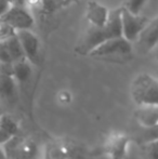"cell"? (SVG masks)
I'll return each instance as SVG.
<instances>
[{
    "label": "cell",
    "instance_id": "cell-1",
    "mask_svg": "<svg viewBox=\"0 0 158 159\" xmlns=\"http://www.w3.org/2000/svg\"><path fill=\"white\" fill-rule=\"evenodd\" d=\"M121 36V23H120V8L110 11V16L106 24L102 27L90 26L82 37L80 43L75 49L78 54L88 55L95 47L105 40Z\"/></svg>",
    "mask_w": 158,
    "mask_h": 159
},
{
    "label": "cell",
    "instance_id": "cell-2",
    "mask_svg": "<svg viewBox=\"0 0 158 159\" xmlns=\"http://www.w3.org/2000/svg\"><path fill=\"white\" fill-rule=\"evenodd\" d=\"M132 43L122 36L105 40L90 51L88 57L111 62H127L132 57Z\"/></svg>",
    "mask_w": 158,
    "mask_h": 159
},
{
    "label": "cell",
    "instance_id": "cell-3",
    "mask_svg": "<svg viewBox=\"0 0 158 159\" xmlns=\"http://www.w3.org/2000/svg\"><path fill=\"white\" fill-rule=\"evenodd\" d=\"M131 98L139 106L158 105V81L150 74H139L131 82Z\"/></svg>",
    "mask_w": 158,
    "mask_h": 159
},
{
    "label": "cell",
    "instance_id": "cell-4",
    "mask_svg": "<svg viewBox=\"0 0 158 159\" xmlns=\"http://www.w3.org/2000/svg\"><path fill=\"white\" fill-rule=\"evenodd\" d=\"M7 159H38L39 148L34 140L22 135H13L2 145Z\"/></svg>",
    "mask_w": 158,
    "mask_h": 159
},
{
    "label": "cell",
    "instance_id": "cell-5",
    "mask_svg": "<svg viewBox=\"0 0 158 159\" xmlns=\"http://www.w3.org/2000/svg\"><path fill=\"white\" fill-rule=\"evenodd\" d=\"M84 151L81 145L70 139H57L49 143L44 159H84Z\"/></svg>",
    "mask_w": 158,
    "mask_h": 159
},
{
    "label": "cell",
    "instance_id": "cell-6",
    "mask_svg": "<svg viewBox=\"0 0 158 159\" xmlns=\"http://www.w3.org/2000/svg\"><path fill=\"white\" fill-rule=\"evenodd\" d=\"M0 22L10 26L14 32L22 30H30L34 26L35 20L33 15L21 4L13 3L0 16Z\"/></svg>",
    "mask_w": 158,
    "mask_h": 159
},
{
    "label": "cell",
    "instance_id": "cell-7",
    "mask_svg": "<svg viewBox=\"0 0 158 159\" xmlns=\"http://www.w3.org/2000/svg\"><path fill=\"white\" fill-rule=\"evenodd\" d=\"M151 19L140 14H132L124 8H120V23H121V36L130 41H135L139 34L147 25Z\"/></svg>",
    "mask_w": 158,
    "mask_h": 159
},
{
    "label": "cell",
    "instance_id": "cell-8",
    "mask_svg": "<svg viewBox=\"0 0 158 159\" xmlns=\"http://www.w3.org/2000/svg\"><path fill=\"white\" fill-rule=\"evenodd\" d=\"M130 142V136L124 132H111L103 143V152L110 159H126Z\"/></svg>",
    "mask_w": 158,
    "mask_h": 159
},
{
    "label": "cell",
    "instance_id": "cell-9",
    "mask_svg": "<svg viewBox=\"0 0 158 159\" xmlns=\"http://www.w3.org/2000/svg\"><path fill=\"white\" fill-rule=\"evenodd\" d=\"M17 40L21 44L24 57L32 65L40 63V42L39 39L30 30H22L15 32Z\"/></svg>",
    "mask_w": 158,
    "mask_h": 159
},
{
    "label": "cell",
    "instance_id": "cell-10",
    "mask_svg": "<svg viewBox=\"0 0 158 159\" xmlns=\"http://www.w3.org/2000/svg\"><path fill=\"white\" fill-rule=\"evenodd\" d=\"M23 59L25 57L15 34L0 40V64H12Z\"/></svg>",
    "mask_w": 158,
    "mask_h": 159
},
{
    "label": "cell",
    "instance_id": "cell-11",
    "mask_svg": "<svg viewBox=\"0 0 158 159\" xmlns=\"http://www.w3.org/2000/svg\"><path fill=\"white\" fill-rule=\"evenodd\" d=\"M17 84L11 73V64H0V98L13 101L16 98Z\"/></svg>",
    "mask_w": 158,
    "mask_h": 159
},
{
    "label": "cell",
    "instance_id": "cell-12",
    "mask_svg": "<svg viewBox=\"0 0 158 159\" xmlns=\"http://www.w3.org/2000/svg\"><path fill=\"white\" fill-rule=\"evenodd\" d=\"M110 16V10L103 4L90 0L87 2L86 7V19L89 23V26L102 27L106 24Z\"/></svg>",
    "mask_w": 158,
    "mask_h": 159
},
{
    "label": "cell",
    "instance_id": "cell-13",
    "mask_svg": "<svg viewBox=\"0 0 158 159\" xmlns=\"http://www.w3.org/2000/svg\"><path fill=\"white\" fill-rule=\"evenodd\" d=\"M135 41L145 49L146 52H151L157 47L158 43V19H151L147 25L139 34Z\"/></svg>",
    "mask_w": 158,
    "mask_h": 159
},
{
    "label": "cell",
    "instance_id": "cell-14",
    "mask_svg": "<svg viewBox=\"0 0 158 159\" xmlns=\"http://www.w3.org/2000/svg\"><path fill=\"white\" fill-rule=\"evenodd\" d=\"M140 126L144 128H156L158 126V105H141L134 114Z\"/></svg>",
    "mask_w": 158,
    "mask_h": 159
},
{
    "label": "cell",
    "instance_id": "cell-15",
    "mask_svg": "<svg viewBox=\"0 0 158 159\" xmlns=\"http://www.w3.org/2000/svg\"><path fill=\"white\" fill-rule=\"evenodd\" d=\"M11 73L17 84H25L29 81L33 74V65L26 59L11 64Z\"/></svg>",
    "mask_w": 158,
    "mask_h": 159
},
{
    "label": "cell",
    "instance_id": "cell-16",
    "mask_svg": "<svg viewBox=\"0 0 158 159\" xmlns=\"http://www.w3.org/2000/svg\"><path fill=\"white\" fill-rule=\"evenodd\" d=\"M0 127L4 129L7 132L11 134V135H16L19 134L20 127L17 122L13 119L11 116L7 115V114H2L0 115Z\"/></svg>",
    "mask_w": 158,
    "mask_h": 159
},
{
    "label": "cell",
    "instance_id": "cell-17",
    "mask_svg": "<svg viewBox=\"0 0 158 159\" xmlns=\"http://www.w3.org/2000/svg\"><path fill=\"white\" fill-rule=\"evenodd\" d=\"M147 0H124V6L127 11L132 14H140Z\"/></svg>",
    "mask_w": 158,
    "mask_h": 159
},
{
    "label": "cell",
    "instance_id": "cell-18",
    "mask_svg": "<svg viewBox=\"0 0 158 159\" xmlns=\"http://www.w3.org/2000/svg\"><path fill=\"white\" fill-rule=\"evenodd\" d=\"M143 151L147 159H158L157 158V139L152 142L146 143L143 146Z\"/></svg>",
    "mask_w": 158,
    "mask_h": 159
},
{
    "label": "cell",
    "instance_id": "cell-19",
    "mask_svg": "<svg viewBox=\"0 0 158 159\" xmlns=\"http://www.w3.org/2000/svg\"><path fill=\"white\" fill-rule=\"evenodd\" d=\"M57 101L62 105H68L73 101V94L68 90H61L57 93Z\"/></svg>",
    "mask_w": 158,
    "mask_h": 159
},
{
    "label": "cell",
    "instance_id": "cell-20",
    "mask_svg": "<svg viewBox=\"0 0 158 159\" xmlns=\"http://www.w3.org/2000/svg\"><path fill=\"white\" fill-rule=\"evenodd\" d=\"M13 135H11L9 132H7L4 129H2L1 127H0V145H3L4 143L7 142V141H9L11 138H12Z\"/></svg>",
    "mask_w": 158,
    "mask_h": 159
},
{
    "label": "cell",
    "instance_id": "cell-21",
    "mask_svg": "<svg viewBox=\"0 0 158 159\" xmlns=\"http://www.w3.org/2000/svg\"><path fill=\"white\" fill-rule=\"evenodd\" d=\"M13 4L11 0H0V16Z\"/></svg>",
    "mask_w": 158,
    "mask_h": 159
},
{
    "label": "cell",
    "instance_id": "cell-22",
    "mask_svg": "<svg viewBox=\"0 0 158 159\" xmlns=\"http://www.w3.org/2000/svg\"><path fill=\"white\" fill-rule=\"evenodd\" d=\"M54 1L56 2V4L59 6V8L62 10V9H65V8H67V7H70V4L77 2L78 0H54Z\"/></svg>",
    "mask_w": 158,
    "mask_h": 159
},
{
    "label": "cell",
    "instance_id": "cell-23",
    "mask_svg": "<svg viewBox=\"0 0 158 159\" xmlns=\"http://www.w3.org/2000/svg\"><path fill=\"white\" fill-rule=\"evenodd\" d=\"M0 159H7L6 154H4L3 149H2V147H0Z\"/></svg>",
    "mask_w": 158,
    "mask_h": 159
}]
</instances>
